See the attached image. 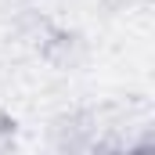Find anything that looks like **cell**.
I'll return each instance as SVG.
<instances>
[{
	"instance_id": "obj_1",
	"label": "cell",
	"mask_w": 155,
	"mask_h": 155,
	"mask_svg": "<svg viewBox=\"0 0 155 155\" xmlns=\"http://www.w3.org/2000/svg\"><path fill=\"white\" fill-rule=\"evenodd\" d=\"M40 54L54 69H72L79 58H83V40L76 33H54V29H47L40 36Z\"/></svg>"
},
{
	"instance_id": "obj_2",
	"label": "cell",
	"mask_w": 155,
	"mask_h": 155,
	"mask_svg": "<svg viewBox=\"0 0 155 155\" xmlns=\"http://www.w3.org/2000/svg\"><path fill=\"white\" fill-rule=\"evenodd\" d=\"M11 134H15V119L0 116V144H4V141H11Z\"/></svg>"
}]
</instances>
